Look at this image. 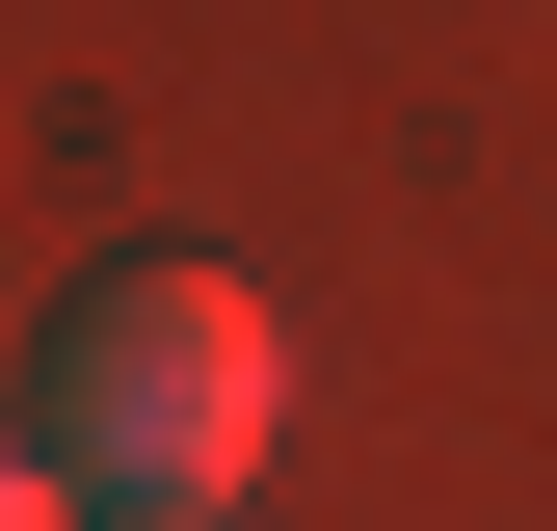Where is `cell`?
Wrapping results in <instances>:
<instances>
[{
    "mask_svg": "<svg viewBox=\"0 0 557 531\" xmlns=\"http://www.w3.org/2000/svg\"><path fill=\"white\" fill-rule=\"evenodd\" d=\"M265 425H293V346H265L239 266H81L53 293V372H27V452L81 479V531H186L213 479H265Z\"/></svg>",
    "mask_w": 557,
    "mask_h": 531,
    "instance_id": "obj_1",
    "label": "cell"
},
{
    "mask_svg": "<svg viewBox=\"0 0 557 531\" xmlns=\"http://www.w3.org/2000/svg\"><path fill=\"white\" fill-rule=\"evenodd\" d=\"M0 531H81V479H53V452H27V425H0Z\"/></svg>",
    "mask_w": 557,
    "mask_h": 531,
    "instance_id": "obj_2",
    "label": "cell"
},
{
    "mask_svg": "<svg viewBox=\"0 0 557 531\" xmlns=\"http://www.w3.org/2000/svg\"><path fill=\"white\" fill-rule=\"evenodd\" d=\"M186 531H213V505H186Z\"/></svg>",
    "mask_w": 557,
    "mask_h": 531,
    "instance_id": "obj_3",
    "label": "cell"
}]
</instances>
